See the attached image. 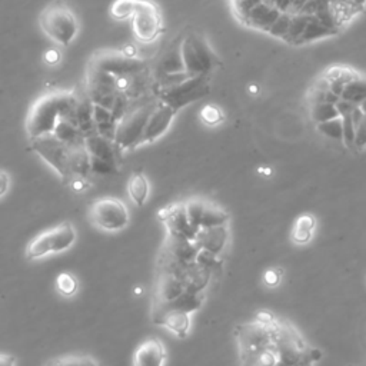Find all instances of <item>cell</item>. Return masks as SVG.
Instances as JSON below:
<instances>
[{
  "instance_id": "cell-1",
  "label": "cell",
  "mask_w": 366,
  "mask_h": 366,
  "mask_svg": "<svg viewBox=\"0 0 366 366\" xmlns=\"http://www.w3.org/2000/svg\"><path fill=\"white\" fill-rule=\"evenodd\" d=\"M79 99L73 92L56 90L41 96L29 109L26 132L29 139L52 135L60 120H68L76 127V110Z\"/></svg>"
},
{
  "instance_id": "cell-2",
  "label": "cell",
  "mask_w": 366,
  "mask_h": 366,
  "mask_svg": "<svg viewBox=\"0 0 366 366\" xmlns=\"http://www.w3.org/2000/svg\"><path fill=\"white\" fill-rule=\"evenodd\" d=\"M158 97L154 100H146V103L129 106L127 113L120 117L116 128L114 146L117 152L134 151L139 148L146 122L158 104Z\"/></svg>"
},
{
  "instance_id": "cell-3",
  "label": "cell",
  "mask_w": 366,
  "mask_h": 366,
  "mask_svg": "<svg viewBox=\"0 0 366 366\" xmlns=\"http://www.w3.org/2000/svg\"><path fill=\"white\" fill-rule=\"evenodd\" d=\"M39 25L45 35L60 46L70 45L79 31L76 15L60 0H55L42 11Z\"/></svg>"
},
{
  "instance_id": "cell-4",
  "label": "cell",
  "mask_w": 366,
  "mask_h": 366,
  "mask_svg": "<svg viewBox=\"0 0 366 366\" xmlns=\"http://www.w3.org/2000/svg\"><path fill=\"white\" fill-rule=\"evenodd\" d=\"M181 53L185 70L190 76H209L219 59L199 32L190 31L181 38Z\"/></svg>"
},
{
  "instance_id": "cell-5",
  "label": "cell",
  "mask_w": 366,
  "mask_h": 366,
  "mask_svg": "<svg viewBox=\"0 0 366 366\" xmlns=\"http://www.w3.org/2000/svg\"><path fill=\"white\" fill-rule=\"evenodd\" d=\"M75 148L76 145H68L53 134L31 139V149L36 152L65 181V183L73 176Z\"/></svg>"
},
{
  "instance_id": "cell-6",
  "label": "cell",
  "mask_w": 366,
  "mask_h": 366,
  "mask_svg": "<svg viewBox=\"0 0 366 366\" xmlns=\"http://www.w3.org/2000/svg\"><path fill=\"white\" fill-rule=\"evenodd\" d=\"M76 242V229L70 222L59 223L38 236H35L26 247V258L33 261L48 255L60 254L70 249Z\"/></svg>"
},
{
  "instance_id": "cell-7",
  "label": "cell",
  "mask_w": 366,
  "mask_h": 366,
  "mask_svg": "<svg viewBox=\"0 0 366 366\" xmlns=\"http://www.w3.org/2000/svg\"><path fill=\"white\" fill-rule=\"evenodd\" d=\"M87 217L95 227L103 232H120L131 222V213L125 202L113 196L96 199L89 208Z\"/></svg>"
},
{
  "instance_id": "cell-8",
  "label": "cell",
  "mask_w": 366,
  "mask_h": 366,
  "mask_svg": "<svg viewBox=\"0 0 366 366\" xmlns=\"http://www.w3.org/2000/svg\"><path fill=\"white\" fill-rule=\"evenodd\" d=\"M210 92L209 76H189L176 86L158 90V100L173 107L176 112L203 99Z\"/></svg>"
},
{
  "instance_id": "cell-9",
  "label": "cell",
  "mask_w": 366,
  "mask_h": 366,
  "mask_svg": "<svg viewBox=\"0 0 366 366\" xmlns=\"http://www.w3.org/2000/svg\"><path fill=\"white\" fill-rule=\"evenodd\" d=\"M89 65L102 69L116 77H132L142 75L146 70V63L136 56H129L125 52L102 50L95 53Z\"/></svg>"
},
{
  "instance_id": "cell-10",
  "label": "cell",
  "mask_w": 366,
  "mask_h": 366,
  "mask_svg": "<svg viewBox=\"0 0 366 366\" xmlns=\"http://www.w3.org/2000/svg\"><path fill=\"white\" fill-rule=\"evenodd\" d=\"M132 31L142 43L154 42L163 31L162 14L152 0H141V5L132 16Z\"/></svg>"
},
{
  "instance_id": "cell-11",
  "label": "cell",
  "mask_w": 366,
  "mask_h": 366,
  "mask_svg": "<svg viewBox=\"0 0 366 366\" xmlns=\"http://www.w3.org/2000/svg\"><path fill=\"white\" fill-rule=\"evenodd\" d=\"M183 205L190 223L198 229L222 226L229 220V215L213 202L200 198H192L183 202Z\"/></svg>"
},
{
  "instance_id": "cell-12",
  "label": "cell",
  "mask_w": 366,
  "mask_h": 366,
  "mask_svg": "<svg viewBox=\"0 0 366 366\" xmlns=\"http://www.w3.org/2000/svg\"><path fill=\"white\" fill-rule=\"evenodd\" d=\"M158 217L165 223L168 235H172L176 237L195 240L198 236V232L200 230L190 223L183 203H175L161 209L158 213Z\"/></svg>"
},
{
  "instance_id": "cell-13",
  "label": "cell",
  "mask_w": 366,
  "mask_h": 366,
  "mask_svg": "<svg viewBox=\"0 0 366 366\" xmlns=\"http://www.w3.org/2000/svg\"><path fill=\"white\" fill-rule=\"evenodd\" d=\"M176 113L178 112L173 107L168 106L166 103L158 102L156 107L154 109V112L151 113V116L146 122V127H145L139 146L149 145V144H154L158 139H161L172 127Z\"/></svg>"
},
{
  "instance_id": "cell-14",
  "label": "cell",
  "mask_w": 366,
  "mask_h": 366,
  "mask_svg": "<svg viewBox=\"0 0 366 366\" xmlns=\"http://www.w3.org/2000/svg\"><path fill=\"white\" fill-rule=\"evenodd\" d=\"M152 322L169 329L179 338H185L190 329V313L154 302Z\"/></svg>"
},
{
  "instance_id": "cell-15",
  "label": "cell",
  "mask_w": 366,
  "mask_h": 366,
  "mask_svg": "<svg viewBox=\"0 0 366 366\" xmlns=\"http://www.w3.org/2000/svg\"><path fill=\"white\" fill-rule=\"evenodd\" d=\"M275 352L278 356V362L286 365H311L313 357L312 352H308L298 346L296 338H292L286 332H279L275 339Z\"/></svg>"
},
{
  "instance_id": "cell-16",
  "label": "cell",
  "mask_w": 366,
  "mask_h": 366,
  "mask_svg": "<svg viewBox=\"0 0 366 366\" xmlns=\"http://www.w3.org/2000/svg\"><path fill=\"white\" fill-rule=\"evenodd\" d=\"M168 353L163 342L158 338L144 340L134 353V366H165Z\"/></svg>"
},
{
  "instance_id": "cell-17",
  "label": "cell",
  "mask_w": 366,
  "mask_h": 366,
  "mask_svg": "<svg viewBox=\"0 0 366 366\" xmlns=\"http://www.w3.org/2000/svg\"><path fill=\"white\" fill-rule=\"evenodd\" d=\"M239 339L245 356H254L269 348L271 333L265 325H248L240 329Z\"/></svg>"
},
{
  "instance_id": "cell-18",
  "label": "cell",
  "mask_w": 366,
  "mask_h": 366,
  "mask_svg": "<svg viewBox=\"0 0 366 366\" xmlns=\"http://www.w3.org/2000/svg\"><path fill=\"white\" fill-rule=\"evenodd\" d=\"M85 145L92 162H104L112 166H116V155L119 152L113 141H109L100 136L99 134H92L85 136Z\"/></svg>"
},
{
  "instance_id": "cell-19",
  "label": "cell",
  "mask_w": 366,
  "mask_h": 366,
  "mask_svg": "<svg viewBox=\"0 0 366 366\" xmlns=\"http://www.w3.org/2000/svg\"><path fill=\"white\" fill-rule=\"evenodd\" d=\"M162 251L166 252L168 255H171L172 258H175L179 262L190 264V262H196V258L200 252V248L195 240L182 239V237L168 235Z\"/></svg>"
},
{
  "instance_id": "cell-20",
  "label": "cell",
  "mask_w": 366,
  "mask_h": 366,
  "mask_svg": "<svg viewBox=\"0 0 366 366\" xmlns=\"http://www.w3.org/2000/svg\"><path fill=\"white\" fill-rule=\"evenodd\" d=\"M227 227L226 225L213 226V227H203L198 232L195 242L199 245L200 249L209 251L215 255H220L226 247L227 242Z\"/></svg>"
},
{
  "instance_id": "cell-21",
  "label": "cell",
  "mask_w": 366,
  "mask_h": 366,
  "mask_svg": "<svg viewBox=\"0 0 366 366\" xmlns=\"http://www.w3.org/2000/svg\"><path fill=\"white\" fill-rule=\"evenodd\" d=\"M282 12L272 6L269 2H267V0H264V2H261L259 5H257L247 16L245 19H243V22H245L247 25L255 28V29H259V31H265V32H269V29L274 26V23L276 22V19L279 18Z\"/></svg>"
},
{
  "instance_id": "cell-22",
  "label": "cell",
  "mask_w": 366,
  "mask_h": 366,
  "mask_svg": "<svg viewBox=\"0 0 366 366\" xmlns=\"http://www.w3.org/2000/svg\"><path fill=\"white\" fill-rule=\"evenodd\" d=\"M186 291L185 285L171 274L158 272L154 302H171Z\"/></svg>"
},
{
  "instance_id": "cell-23",
  "label": "cell",
  "mask_w": 366,
  "mask_h": 366,
  "mask_svg": "<svg viewBox=\"0 0 366 366\" xmlns=\"http://www.w3.org/2000/svg\"><path fill=\"white\" fill-rule=\"evenodd\" d=\"M158 69L161 72V76L169 75V73H179L186 72L183 66V59L181 53V39L171 45V48L163 53V56L159 60Z\"/></svg>"
},
{
  "instance_id": "cell-24",
  "label": "cell",
  "mask_w": 366,
  "mask_h": 366,
  "mask_svg": "<svg viewBox=\"0 0 366 366\" xmlns=\"http://www.w3.org/2000/svg\"><path fill=\"white\" fill-rule=\"evenodd\" d=\"M339 32V29L330 28L329 25H326L325 22H322L316 15H311L309 23L306 26V29L303 31L302 36L299 38V41L296 42V45H303L308 42H313L318 41L321 38H326V36H333Z\"/></svg>"
},
{
  "instance_id": "cell-25",
  "label": "cell",
  "mask_w": 366,
  "mask_h": 366,
  "mask_svg": "<svg viewBox=\"0 0 366 366\" xmlns=\"http://www.w3.org/2000/svg\"><path fill=\"white\" fill-rule=\"evenodd\" d=\"M149 193H151V186H149L148 178L142 172H135L128 182V195L131 200L138 208H142L146 203Z\"/></svg>"
},
{
  "instance_id": "cell-26",
  "label": "cell",
  "mask_w": 366,
  "mask_h": 366,
  "mask_svg": "<svg viewBox=\"0 0 366 366\" xmlns=\"http://www.w3.org/2000/svg\"><path fill=\"white\" fill-rule=\"evenodd\" d=\"M203 301H205L203 292L185 291L182 295H179L176 299H173L171 302H156V303H162V305H165L168 308L183 311L186 313H192V312L200 309Z\"/></svg>"
},
{
  "instance_id": "cell-27",
  "label": "cell",
  "mask_w": 366,
  "mask_h": 366,
  "mask_svg": "<svg viewBox=\"0 0 366 366\" xmlns=\"http://www.w3.org/2000/svg\"><path fill=\"white\" fill-rule=\"evenodd\" d=\"M340 97L359 106L366 99V77L356 76L355 79L348 82Z\"/></svg>"
},
{
  "instance_id": "cell-28",
  "label": "cell",
  "mask_w": 366,
  "mask_h": 366,
  "mask_svg": "<svg viewBox=\"0 0 366 366\" xmlns=\"http://www.w3.org/2000/svg\"><path fill=\"white\" fill-rule=\"evenodd\" d=\"M141 0H114L110 8V15L116 21L129 19L135 15Z\"/></svg>"
},
{
  "instance_id": "cell-29",
  "label": "cell",
  "mask_w": 366,
  "mask_h": 366,
  "mask_svg": "<svg viewBox=\"0 0 366 366\" xmlns=\"http://www.w3.org/2000/svg\"><path fill=\"white\" fill-rule=\"evenodd\" d=\"M309 19H311V15H306V14H296V15H292L291 25H289L288 33H286V36H285L284 41H286V42L291 43V45H296V42H298L299 38L302 36L303 31L306 29V26H308V23H309Z\"/></svg>"
},
{
  "instance_id": "cell-30",
  "label": "cell",
  "mask_w": 366,
  "mask_h": 366,
  "mask_svg": "<svg viewBox=\"0 0 366 366\" xmlns=\"http://www.w3.org/2000/svg\"><path fill=\"white\" fill-rule=\"evenodd\" d=\"M311 114L316 124H322V122L339 117V112L336 106L328 102H313L311 107Z\"/></svg>"
},
{
  "instance_id": "cell-31",
  "label": "cell",
  "mask_w": 366,
  "mask_h": 366,
  "mask_svg": "<svg viewBox=\"0 0 366 366\" xmlns=\"http://www.w3.org/2000/svg\"><path fill=\"white\" fill-rule=\"evenodd\" d=\"M318 131L326 138L343 141V119L339 116L332 120L322 122V124H318Z\"/></svg>"
},
{
  "instance_id": "cell-32",
  "label": "cell",
  "mask_w": 366,
  "mask_h": 366,
  "mask_svg": "<svg viewBox=\"0 0 366 366\" xmlns=\"http://www.w3.org/2000/svg\"><path fill=\"white\" fill-rule=\"evenodd\" d=\"M315 227V220L309 215H303L296 220L295 230H294V239L298 243H305L311 239L312 230Z\"/></svg>"
},
{
  "instance_id": "cell-33",
  "label": "cell",
  "mask_w": 366,
  "mask_h": 366,
  "mask_svg": "<svg viewBox=\"0 0 366 366\" xmlns=\"http://www.w3.org/2000/svg\"><path fill=\"white\" fill-rule=\"evenodd\" d=\"M56 289L60 295H63L66 298L76 295V292L79 289L77 278L75 275H72L70 272L59 274L56 278Z\"/></svg>"
},
{
  "instance_id": "cell-34",
  "label": "cell",
  "mask_w": 366,
  "mask_h": 366,
  "mask_svg": "<svg viewBox=\"0 0 366 366\" xmlns=\"http://www.w3.org/2000/svg\"><path fill=\"white\" fill-rule=\"evenodd\" d=\"M55 366H100L99 362L87 355H68L53 359Z\"/></svg>"
},
{
  "instance_id": "cell-35",
  "label": "cell",
  "mask_w": 366,
  "mask_h": 366,
  "mask_svg": "<svg viewBox=\"0 0 366 366\" xmlns=\"http://www.w3.org/2000/svg\"><path fill=\"white\" fill-rule=\"evenodd\" d=\"M196 262L199 265H202L203 268L209 269L212 274L213 272H220L222 268H223V261L219 258V255H215L209 251H205V249H200L198 258H196Z\"/></svg>"
},
{
  "instance_id": "cell-36",
  "label": "cell",
  "mask_w": 366,
  "mask_h": 366,
  "mask_svg": "<svg viewBox=\"0 0 366 366\" xmlns=\"http://www.w3.org/2000/svg\"><path fill=\"white\" fill-rule=\"evenodd\" d=\"M291 19H292V14L282 12L279 15V18L276 19V22L274 23V26L269 29L268 33H271L275 38L285 39V36L288 33V29H289V25H291Z\"/></svg>"
},
{
  "instance_id": "cell-37",
  "label": "cell",
  "mask_w": 366,
  "mask_h": 366,
  "mask_svg": "<svg viewBox=\"0 0 366 366\" xmlns=\"http://www.w3.org/2000/svg\"><path fill=\"white\" fill-rule=\"evenodd\" d=\"M342 119H343V141H342V142H343L349 149L355 151V149H356V146H355L356 128H355V125H353L350 114L343 116Z\"/></svg>"
},
{
  "instance_id": "cell-38",
  "label": "cell",
  "mask_w": 366,
  "mask_h": 366,
  "mask_svg": "<svg viewBox=\"0 0 366 366\" xmlns=\"http://www.w3.org/2000/svg\"><path fill=\"white\" fill-rule=\"evenodd\" d=\"M200 117H202V120L205 122L206 125H210V127L217 125L219 122L223 119L222 112L216 106H206V107H203L202 112H200Z\"/></svg>"
},
{
  "instance_id": "cell-39",
  "label": "cell",
  "mask_w": 366,
  "mask_h": 366,
  "mask_svg": "<svg viewBox=\"0 0 366 366\" xmlns=\"http://www.w3.org/2000/svg\"><path fill=\"white\" fill-rule=\"evenodd\" d=\"M264 0H235V8L236 12L239 14V16L242 18V21L245 19V16L257 6L259 5Z\"/></svg>"
},
{
  "instance_id": "cell-40",
  "label": "cell",
  "mask_w": 366,
  "mask_h": 366,
  "mask_svg": "<svg viewBox=\"0 0 366 366\" xmlns=\"http://www.w3.org/2000/svg\"><path fill=\"white\" fill-rule=\"evenodd\" d=\"M66 185H68V186L70 188V190L75 192V193H82V192L87 190V188L90 186V183H89V181H87L86 176H72V178L66 182Z\"/></svg>"
},
{
  "instance_id": "cell-41",
  "label": "cell",
  "mask_w": 366,
  "mask_h": 366,
  "mask_svg": "<svg viewBox=\"0 0 366 366\" xmlns=\"http://www.w3.org/2000/svg\"><path fill=\"white\" fill-rule=\"evenodd\" d=\"M356 149H363L366 146V116L359 122L356 127V138H355Z\"/></svg>"
},
{
  "instance_id": "cell-42",
  "label": "cell",
  "mask_w": 366,
  "mask_h": 366,
  "mask_svg": "<svg viewBox=\"0 0 366 366\" xmlns=\"http://www.w3.org/2000/svg\"><path fill=\"white\" fill-rule=\"evenodd\" d=\"M338 112H339V116L343 117V116H348V114H352V112L357 107V104L349 102V100H345V99H339L336 103H335Z\"/></svg>"
},
{
  "instance_id": "cell-43",
  "label": "cell",
  "mask_w": 366,
  "mask_h": 366,
  "mask_svg": "<svg viewBox=\"0 0 366 366\" xmlns=\"http://www.w3.org/2000/svg\"><path fill=\"white\" fill-rule=\"evenodd\" d=\"M11 188V176L8 172L0 171V198H4Z\"/></svg>"
},
{
  "instance_id": "cell-44",
  "label": "cell",
  "mask_w": 366,
  "mask_h": 366,
  "mask_svg": "<svg viewBox=\"0 0 366 366\" xmlns=\"http://www.w3.org/2000/svg\"><path fill=\"white\" fill-rule=\"evenodd\" d=\"M272 6L278 8L281 12H288L289 8L294 5L295 0H267Z\"/></svg>"
},
{
  "instance_id": "cell-45",
  "label": "cell",
  "mask_w": 366,
  "mask_h": 366,
  "mask_svg": "<svg viewBox=\"0 0 366 366\" xmlns=\"http://www.w3.org/2000/svg\"><path fill=\"white\" fill-rule=\"evenodd\" d=\"M0 366H16V357L14 355L0 353Z\"/></svg>"
},
{
  "instance_id": "cell-46",
  "label": "cell",
  "mask_w": 366,
  "mask_h": 366,
  "mask_svg": "<svg viewBox=\"0 0 366 366\" xmlns=\"http://www.w3.org/2000/svg\"><path fill=\"white\" fill-rule=\"evenodd\" d=\"M309 2V0H295L294 2V5L289 8V14H292V15H296V14H299L301 11H302V8L306 5Z\"/></svg>"
},
{
  "instance_id": "cell-47",
  "label": "cell",
  "mask_w": 366,
  "mask_h": 366,
  "mask_svg": "<svg viewBox=\"0 0 366 366\" xmlns=\"http://www.w3.org/2000/svg\"><path fill=\"white\" fill-rule=\"evenodd\" d=\"M265 281H267L268 284H271V285H275V284L278 282V275H276L274 271H269V272H267V275H265Z\"/></svg>"
},
{
  "instance_id": "cell-48",
  "label": "cell",
  "mask_w": 366,
  "mask_h": 366,
  "mask_svg": "<svg viewBox=\"0 0 366 366\" xmlns=\"http://www.w3.org/2000/svg\"><path fill=\"white\" fill-rule=\"evenodd\" d=\"M46 60L50 62V63H55L59 60V53L56 50H50L48 55H46Z\"/></svg>"
},
{
  "instance_id": "cell-49",
  "label": "cell",
  "mask_w": 366,
  "mask_h": 366,
  "mask_svg": "<svg viewBox=\"0 0 366 366\" xmlns=\"http://www.w3.org/2000/svg\"><path fill=\"white\" fill-rule=\"evenodd\" d=\"M353 4H355L356 6H359L360 9H363V6H365V4H366V0H353Z\"/></svg>"
},
{
  "instance_id": "cell-50",
  "label": "cell",
  "mask_w": 366,
  "mask_h": 366,
  "mask_svg": "<svg viewBox=\"0 0 366 366\" xmlns=\"http://www.w3.org/2000/svg\"><path fill=\"white\" fill-rule=\"evenodd\" d=\"M359 107H360V110L363 112V114L366 116V99H365V100H363V102L359 104Z\"/></svg>"
},
{
  "instance_id": "cell-51",
  "label": "cell",
  "mask_w": 366,
  "mask_h": 366,
  "mask_svg": "<svg viewBox=\"0 0 366 366\" xmlns=\"http://www.w3.org/2000/svg\"><path fill=\"white\" fill-rule=\"evenodd\" d=\"M276 366H311V365H286V363H282V362H278Z\"/></svg>"
},
{
  "instance_id": "cell-52",
  "label": "cell",
  "mask_w": 366,
  "mask_h": 366,
  "mask_svg": "<svg viewBox=\"0 0 366 366\" xmlns=\"http://www.w3.org/2000/svg\"><path fill=\"white\" fill-rule=\"evenodd\" d=\"M45 366H55V365H53V360H49V362L45 365Z\"/></svg>"
}]
</instances>
